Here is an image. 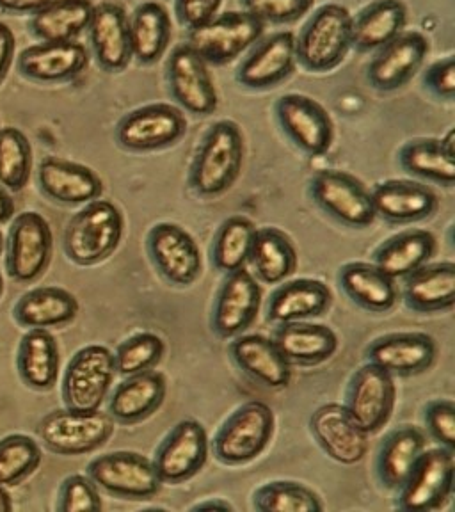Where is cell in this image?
<instances>
[{
	"instance_id": "cell-23",
	"label": "cell",
	"mask_w": 455,
	"mask_h": 512,
	"mask_svg": "<svg viewBox=\"0 0 455 512\" xmlns=\"http://www.w3.org/2000/svg\"><path fill=\"white\" fill-rule=\"evenodd\" d=\"M297 63L296 36L276 32L253 48L237 70V80L244 88L269 89L287 79Z\"/></svg>"
},
{
	"instance_id": "cell-27",
	"label": "cell",
	"mask_w": 455,
	"mask_h": 512,
	"mask_svg": "<svg viewBox=\"0 0 455 512\" xmlns=\"http://www.w3.org/2000/svg\"><path fill=\"white\" fill-rule=\"evenodd\" d=\"M232 340L230 358L239 370L269 390L287 388L292 379V368L274 340L244 333Z\"/></svg>"
},
{
	"instance_id": "cell-22",
	"label": "cell",
	"mask_w": 455,
	"mask_h": 512,
	"mask_svg": "<svg viewBox=\"0 0 455 512\" xmlns=\"http://www.w3.org/2000/svg\"><path fill=\"white\" fill-rule=\"evenodd\" d=\"M89 54L77 41H41L40 45L25 48L18 57V72L25 79L56 84L73 79L88 68Z\"/></svg>"
},
{
	"instance_id": "cell-58",
	"label": "cell",
	"mask_w": 455,
	"mask_h": 512,
	"mask_svg": "<svg viewBox=\"0 0 455 512\" xmlns=\"http://www.w3.org/2000/svg\"><path fill=\"white\" fill-rule=\"evenodd\" d=\"M2 248H4V237H2V233H0V253H2Z\"/></svg>"
},
{
	"instance_id": "cell-57",
	"label": "cell",
	"mask_w": 455,
	"mask_h": 512,
	"mask_svg": "<svg viewBox=\"0 0 455 512\" xmlns=\"http://www.w3.org/2000/svg\"><path fill=\"white\" fill-rule=\"evenodd\" d=\"M4 294V278H2V274H0V297Z\"/></svg>"
},
{
	"instance_id": "cell-53",
	"label": "cell",
	"mask_w": 455,
	"mask_h": 512,
	"mask_svg": "<svg viewBox=\"0 0 455 512\" xmlns=\"http://www.w3.org/2000/svg\"><path fill=\"white\" fill-rule=\"evenodd\" d=\"M52 0H0V9L9 13H36Z\"/></svg>"
},
{
	"instance_id": "cell-4",
	"label": "cell",
	"mask_w": 455,
	"mask_h": 512,
	"mask_svg": "<svg viewBox=\"0 0 455 512\" xmlns=\"http://www.w3.org/2000/svg\"><path fill=\"white\" fill-rule=\"evenodd\" d=\"M297 61L310 72H329L342 64L352 47V15L340 4H326L304 25Z\"/></svg>"
},
{
	"instance_id": "cell-38",
	"label": "cell",
	"mask_w": 455,
	"mask_h": 512,
	"mask_svg": "<svg viewBox=\"0 0 455 512\" xmlns=\"http://www.w3.org/2000/svg\"><path fill=\"white\" fill-rule=\"evenodd\" d=\"M132 57L141 64H153L166 54L173 34L168 9L159 2H143L128 18Z\"/></svg>"
},
{
	"instance_id": "cell-33",
	"label": "cell",
	"mask_w": 455,
	"mask_h": 512,
	"mask_svg": "<svg viewBox=\"0 0 455 512\" xmlns=\"http://www.w3.org/2000/svg\"><path fill=\"white\" fill-rule=\"evenodd\" d=\"M402 297L408 308L415 312L452 310L455 303L454 262L427 264L406 276Z\"/></svg>"
},
{
	"instance_id": "cell-14",
	"label": "cell",
	"mask_w": 455,
	"mask_h": 512,
	"mask_svg": "<svg viewBox=\"0 0 455 512\" xmlns=\"http://www.w3.org/2000/svg\"><path fill=\"white\" fill-rule=\"evenodd\" d=\"M146 249L155 271L175 287H191L203 269L200 246L191 233L173 223L153 226Z\"/></svg>"
},
{
	"instance_id": "cell-20",
	"label": "cell",
	"mask_w": 455,
	"mask_h": 512,
	"mask_svg": "<svg viewBox=\"0 0 455 512\" xmlns=\"http://www.w3.org/2000/svg\"><path fill=\"white\" fill-rule=\"evenodd\" d=\"M429 54V40L422 32H402L395 40L377 50L368 64V82L377 91H397L404 88L409 80L425 63Z\"/></svg>"
},
{
	"instance_id": "cell-43",
	"label": "cell",
	"mask_w": 455,
	"mask_h": 512,
	"mask_svg": "<svg viewBox=\"0 0 455 512\" xmlns=\"http://www.w3.org/2000/svg\"><path fill=\"white\" fill-rule=\"evenodd\" d=\"M32 171V148L22 130L0 128V185L9 191H22Z\"/></svg>"
},
{
	"instance_id": "cell-56",
	"label": "cell",
	"mask_w": 455,
	"mask_h": 512,
	"mask_svg": "<svg viewBox=\"0 0 455 512\" xmlns=\"http://www.w3.org/2000/svg\"><path fill=\"white\" fill-rule=\"evenodd\" d=\"M13 511V504H11V496L4 486H0V512Z\"/></svg>"
},
{
	"instance_id": "cell-17",
	"label": "cell",
	"mask_w": 455,
	"mask_h": 512,
	"mask_svg": "<svg viewBox=\"0 0 455 512\" xmlns=\"http://www.w3.org/2000/svg\"><path fill=\"white\" fill-rule=\"evenodd\" d=\"M208 434L198 420H182L160 443L153 464L162 484H182L207 464Z\"/></svg>"
},
{
	"instance_id": "cell-5",
	"label": "cell",
	"mask_w": 455,
	"mask_h": 512,
	"mask_svg": "<svg viewBox=\"0 0 455 512\" xmlns=\"http://www.w3.org/2000/svg\"><path fill=\"white\" fill-rule=\"evenodd\" d=\"M276 418L271 406L249 400L235 409L214 438V456L228 466L251 463L269 447Z\"/></svg>"
},
{
	"instance_id": "cell-9",
	"label": "cell",
	"mask_w": 455,
	"mask_h": 512,
	"mask_svg": "<svg viewBox=\"0 0 455 512\" xmlns=\"http://www.w3.org/2000/svg\"><path fill=\"white\" fill-rule=\"evenodd\" d=\"M114 376V352L104 345L82 347L64 372L61 386L64 408L84 411L102 408L111 392Z\"/></svg>"
},
{
	"instance_id": "cell-19",
	"label": "cell",
	"mask_w": 455,
	"mask_h": 512,
	"mask_svg": "<svg viewBox=\"0 0 455 512\" xmlns=\"http://www.w3.org/2000/svg\"><path fill=\"white\" fill-rule=\"evenodd\" d=\"M310 431L322 452L336 463L358 464L367 457V432L356 425L344 404H324L310 418Z\"/></svg>"
},
{
	"instance_id": "cell-13",
	"label": "cell",
	"mask_w": 455,
	"mask_h": 512,
	"mask_svg": "<svg viewBox=\"0 0 455 512\" xmlns=\"http://www.w3.org/2000/svg\"><path fill=\"white\" fill-rule=\"evenodd\" d=\"M395 402V377L367 361L352 376L344 406L358 427L367 434H374L390 422Z\"/></svg>"
},
{
	"instance_id": "cell-10",
	"label": "cell",
	"mask_w": 455,
	"mask_h": 512,
	"mask_svg": "<svg viewBox=\"0 0 455 512\" xmlns=\"http://www.w3.org/2000/svg\"><path fill=\"white\" fill-rule=\"evenodd\" d=\"M454 482L455 450L425 448L406 484L397 491V505L406 512L438 511L454 493Z\"/></svg>"
},
{
	"instance_id": "cell-1",
	"label": "cell",
	"mask_w": 455,
	"mask_h": 512,
	"mask_svg": "<svg viewBox=\"0 0 455 512\" xmlns=\"http://www.w3.org/2000/svg\"><path fill=\"white\" fill-rule=\"evenodd\" d=\"M246 146L239 125L216 121L203 136L189 169V185L201 198H217L232 189L244 164Z\"/></svg>"
},
{
	"instance_id": "cell-2",
	"label": "cell",
	"mask_w": 455,
	"mask_h": 512,
	"mask_svg": "<svg viewBox=\"0 0 455 512\" xmlns=\"http://www.w3.org/2000/svg\"><path fill=\"white\" fill-rule=\"evenodd\" d=\"M125 219L120 208L107 200H93L70 219L63 248L68 260L80 267L100 264L120 246Z\"/></svg>"
},
{
	"instance_id": "cell-42",
	"label": "cell",
	"mask_w": 455,
	"mask_h": 512,
	"mask_svg": "<svg viewBox=\"0 0 455 512\" xmlns=\"http://www.w3.org/2000/svg\"><path fill=\"white\" fill-rule=\"evenodd\" d=\"M255 233V223L249 217L232 216L223 221L212 244V264L217 271L228 274L246 267Z\"/></svg>"
},
{
	"instance_id": "cell-7",
	"label": "cell",
	"mask_w": 455,
	"mask_h": 512,
	"mask_svg": "<svg viewBox=\"0 0 455 512\" xmlns=\"http://www.w3.org/2000/svg\"><path fill=\"white\" fill-rule=\"evenodd\" d=\"M313 203L336 223L363 230L376 221L372 196L356 176L340 169H320L310 180Z\"/></svg>"
},
{
	"instance_id": "cell-15",
	"label": "cell",
	"mask_w": 455,
	"mask_h": 512,
	"mask_svg": "<svg viewBox=\"0 0 455 512\" xmlns=\"http://www.w3.org/2000/svg\"><path fill=\"white\" fill-rule=\"evenodd\" d=\"M276 118L281 130L299 150L317 157L331 150L335 141V125L329 112L310 96H281L276 102Z\"/></svg>"
},
{
	"instance_id": "cell-39",
	"label": "cell",
	"mask_w": 455,
	"mask_h": 512,
	"mask_svg": "<svg viewBox=\"0 0 455 512\" xmlns=\"http://www.w3.org/2000/svg\"><path fill=\"white\" fill-rule=\"evenodd\" d=\"M91 0H52L32 13V34L40 41H72L86 31L93 16Z\"/></svg>"
},
{
	"instance_id": "cell-26",
	"label": "cell",
	"mask_w": 455,
	"mask_h": 512,
	"mask_svg": "<svg viewBox=\"0 0 455 512\" xmlns=\"http://www.w3.org/2000/svg\"><path fill=\"white\" fill-rule=\"evenodd\" d=\"M38 184L48 200L61 205H86L104 192L102 178L93 169L59 157H47L41 162Z\"/></svg>"
},
{
	"instance_id": "cell-6",
	"label": "cell",
	"mask_w": 455,
	"mask_h": 512,
	"mask_svg": "<svg viewBox=\"0 0 455 512\" xmlns=\"http://www.w3.org/2000/svg\"><path fill=\"white\" fill-rule=\"evenodd\" d=\"M265 24L248 11H228L189 31L187 45L207 64L232 63L262 38Z\"/></svg>"
},
{
	"instance_id": "cell-40",
	"label": "cell",
	"mask_w": 455,
	"mask_h": 512,
	"mask_svg": "<svg viewBox=\"0 0 455 512\" xmlns=\"http://www.w3.org/2000/svg\"><path fill=\"white\" fill-rule=\"evenodd\" d=\"M249 260L260 280L278 285L296 272L297 249L287 233L278 228H260L256 230Z\"/></svg>"
},
{
	"instance_id": "cell-48",
	"label": "cell",
	"mask_w": 455,
	"mask_h": 512,
	"mask_svg": "<svg viewBox=\"0 0 455 512\" xmlns=\"http://www.w3.org/2000/svg\"><path fill=\"white\" fill-rule=\"evenodd\" d=\"M315 0H242L244 11L264 24H290L313 8Z\"/></svg>"
},
{
	"instance_id": "cell-52",
	"label": "cell",
	"mask_w": 455,
	"mask_h": 512,
	"mask_svg": "<svg viewBox=\"0 0 455 512\" xmlns=\"http://www.w3.org/2000/svg\"><path fill=\"white\" fill-rule=\"evenodd\" d=\"M16 38L9 25L0 22V84L6 79L15 57Z\"/></svg>"
},
{
	"instance_id": "cell-50",
	"label": "cell",
	"mask_w": 455,
	"mask_h": 512,
	"mask_svg": "<svg viewBox=\"0 0 455 512\" xmlns=\"http://www.w3.org/2000/svg\"><path fill=\"white\" fill-rule=\"evenodd\" d=\"M425 88L432 95L452 100L455 96V59L454 56L445 57L441 61L431 64L424 77Z\"/></svg>"
},
{
	"instance_id": "cell-18",
	"label": "cell",
	"mask_w": 455,
	"mask_h": 512,
	"mask_svg": "<svg viewBox=\"0 0 455 512\" xmlns=\"http://www.w3.org/2000/svg\"><path fill=\"white\" fill-rule=\"evenodd\" d=\"M169 91L184 111L208 116L216 111L219 96L208 64L187 43L171 52L168 63Z\"/></svg>"
},
{
	"instance_id": "cell-44",
	"label": "cell",
	"mask_w": 455,
	"mask_h": 512,
	"mask_svg": "<svg viewBox=\"0 0 455 512\" xmlns=\"http://www.w3.org/2000/svg\"><path fill=\"white\" fill-rule=\"evenodd\" d=\"M253 505L260 512H322L319 495L299 482L276 480L256 489Z\"/></svg>"
},
{
	"instance_id": "cell-32",
	"label": "cell",
	"mask_w": 455,
	"mask_h": 512,
	"mask_svg": "<svg viewBox=\"0 0 455 512\" xmlns=\"http://www.w3.org/2000/svg\"><path fill=\"white\" fill-rule=\"evenodd\" d=\"M77 315V297L61 287L32 288L18 299L13 310L16 322L27 329L63 328Z\"/></svg>"
},
{
	"instance_id": "cell-8",
	"label": "cell",
	"mask_w": 455,
	"mask_h": 512,
	"mask_svg": "<svg viewBox=\"0 0 455 512\" xmlns=\"http://www.w3.org/2000/svg\"><path fill=\"white\" fill-rule=\"evenodd\" d=\"M187 134L184 111L171 104H150L125 114L116 125V141L127 152H159Z\"/></svg>"
},
{
	"instance_id": "cell-35",
	"label": "cell",
	"mask_w": 455,
	"mask_h": 512,
	"mask_svg": "<svg viewBox=\"0 0 455 512\" xmlns=\"http://www.w3.org/2000/svg\"><path fill=\"white\" fill-rule=\"evenodd\" d=\"M59 347L48 329H29L18 345L16 368L25 386L36 392L52 390L59 376Z\"/></svg>"
},
{
	"instance_id": "cell-16",
	"label": "cell",
	"mask_w": 455,
	"mask_h": 512,
	"mask_svg": "<svg viewBox=\"0 0 455 512\" xmlns=\"http://www.w3.org/2000/svg\"><path fill=\"white\" fill-rule=\"evenodd\" d=\"M262 288L246 267L228 272L217 292L210 326L223 340L246 333L260 312Z\"/></svg>"
},
{
	"instance_id": "cell-34",
	"label": "cell",
	"mask_w": 455,
	"mask_h": 512,
	"mask_svg": "<svg viewBox=\"0 0 455 512\" xmlns=\"http://www.w3.org/2000/svg\"><path fill=\"white\" fill-rule=\"evenodd\" d=\"M340 287L352 303L370 313H386L399 301L395 280L367 262L345 264L338 272Z\"/></svg>"
},
{
	"instance_id": "cell-25",
	"label": "cell",
	"mask_w": 455,
	"mask_h": 512,
	"mask_svg": "<svg viewBox=\"0 0 455 512\" xmlns=\"http://www.w3.org/2000/svg\"><path fill=\"white\" fill-rule=\"evenodd\" d=\"M370 196L376 216L393 224L424 221L440 207L438 194L413 180H386L377 184Z\"/></svg>"
},
{
	"instance_id": "cell-47",
	"label": "cell",
	"mask_w": 455,
	"mask_h": 512,
	"mask_svg": "<svg viewBox=\"0 0 455 512\" xmlns=\"http://www.w3.org/2000/svg\"><path fill=\"white\" fill-rule=\"evenodd\" d=\"M102 509V498L93 479L86 475H70L63 480L57 498V511L96 512Z\"/></svg>"
},
{
	"instance_id": "cell-37",
	"label": "cell",
	"mask_w": 455,
	"mask_h": 512,
	"mask_svg": "<svg viewBox=\"0 0 455 512\" xmlns=\"http://www.w3.org/2000/svg\"><path fill=\"white\" fill-rule=\"evenodd\" d=\"M408 24V8L402 0H376L352 16V47L363 52L379 50L395 40Z\"/></svg>"
},
{
	"instance_id": "cell-49",
	"label": "cell",
	"mask_w": 455,
	"mask_h": 512,
	"mask_svg": "<svg viewBox=\"0 0 455 512\" xmlns=\"http://www.w3.org/2000/svg\"><path fill=\"white\" fill-rule=\"evenodd\" d=\"M425 424L440 447L455 450V404L452 400H431L425 408Z\"/></svg>"
},
{
	"instance_id": "cell-45",
	"label": "cell",
	"mask_w": 455,
	"mask_h": 512,
	"mask_svg": "<svg viewBox=\"0 0 455 512\" xmlns=\"http://www.w3.org/2000/svg\"><path fill=\"white\" fill-rule=\"evenodd\" d=\"M43 461L40 443L25 434L0 440V486H16L31 477Z\"/></svg>"
},
{
	"instance_id": "cell-46",
	"label": "cell",
	"mask_w": 455,
	"mask_h": 512,
	"mask_svg": "<svg viewBox=\"0 0 455 512\" xmlns=\"http://www.w3.org/2000/svg\"><path fill=\"white\" fill-rule=\"evenodd\" d=\"M164 352H166L164 340L152 331H143L130 336L114 352L116 374L128 377L153 370L164 358Z\"/></svg>"
},
{
	"instance_id": "cell-36",
	"label": "cell",
	"mask_w": 455,
	"mask_h": 512,
	"mask_svg": "<svg viewBox=\"0 0 455 512\" xmlns=\"http://www.w3.org/2000/svg\"><path fill=\"white\" fill-rule=\"evenodd\" d=\"M434 255L436 239L431 232L408 230L383 242L376 249L372 264L393 280H404L409 274L429 264Z\"/></svg>"
},
{
	"instance_id": "cell-29",
	"label": "cell",
	"mask_w": 455,
	"mask_h": 512,
	"mask_svg": "<svg viewBox=\"0 0 455 512\" xmlns=\"http://www.w3.org/2000/svg\"><path fill=\"white\" fill-rule=\"evenodd\" d=\"M272 340L290 365H320L338 351V336L333 329L304 320L280 324Z\"/></svg>"
},
{
	"instance_id": "cell-55",
	"label": "cell",
	"mask_w": 455,
	"mask_h": 512,
	"mask_svg": "<svg viewBox=\"0 0 455 512\" xmlns=\"http://www.w3.org/2000/svg\"><path fill=\"white\" fill-rule=\"evenodd\" d=\"M210 509H221V511H233L232 505L224 500H214V502H203V504L194 505L192 511H210Z\"/></svg>"
},
{
	"instance_id": "cell-31",
	"label": "cell",
	"mask_w": 455,
	"mask_h": 512,
	"mask_svg": "<svg viewBox=\"0 0 455 512\" xmlns=\"http://www.w3.org/2000/svg\"><path fill=\"white\" fill-rule=\"evenodd\" d=\"M427 448L424 432L404 425L384 438L376 459L377 479L384 488L399 491Z\"/></svg>"
},
{
	"instance_id": "cell-41",
	"label": "cell",
	"mask_w": 455,
	"mask_h": 512,
	"mask_svg": "<svg viewBox=\"0 0 455 512\" xmlns=\"http://www.w3.org/2000/svg\"><path fill=\"white\" fill-rule=\"evenodd\" d=\"M400 166L411 175L452 187L455 182V152H450L441 139H415L402 146Z\"/></svg>"
},
{
	"instance_id": "cell-28",
	"label": "cell",
	"mask_w": 455,
	"mask_h": 512,
	"mask_svg": "<svg viewBox=\"0 0 455 512\" xmlns=\"http://www.w3.org/2000/svg\"><path fill=\"white\" fill-rule=\"evenodd\" d=\"M168 381L164 374L148 370L125 377L109 400V415L118 424H139L159 411L166 400Z\"/></svg>"
},
{
	"instance_id": "cell-54",
	"label": "cell",
	"mask_w": 455,
	"mask_h": 512,
	"mask_svg": "<svg viewBox=\"0 0 455 512\" xmlns=\"http://www.w3.org/2000/svg\"><path fill=\"white\" fill-rule=\"evenodd\" d=\"M15 214V201L11 194L6 191V187L0 185V224L6 223Z\"/></svg>"
},
{
	"instance_id": "cell-21",
	"label": "cell",
	"mask_w": 455,
	"mask_h": 512,
	"mask_svg": "<svg viewBox=\"0 0 455 512\" xmlns=\"http://www.w3.org/2000/svg\"><path fill=\"white\" fill-rule=\"evenodd\" d=\"M438 344L427 333H390L367 347V360L393 377L420 376L434 365Z\"/></svg>"
},
{
	"instance_id": "cell-11",
	"label": "cell",
	"mask_w": 455,
	"mask_h": 512,
	"mask_svg": "<svg viewBox=\"0 0 455 512\" xmlns=\"http://www.w3.org/2000/svg\"><path fill=\"white\" fill-rule=\"evenodd\" d=\"M54 249V235L38 212L15 217L6 240V269L16 283H32L47 271Z\"/></svg>"
},
{
	"instance_id": "cell-12",
	"label": "cell",
	"mask_w": 455,
	"mask_h": 512,
	"mask_svg": "<svg viewBox=\"0 0 455 512\" xmlns=\"http://www.w3.org/2000/svg\"><path fill=\"white\" fill-rule=\"evenodd\" d=\"M88 475L98 488L130 500L152 498L164 486L152 459L128 450L95 457L88 464Z\"/></svg>"
},
{
	"instance_id": "cell-24",
	"label": "cell",
	"mask_w": 455,
	"mask_h": 512,
	"mask_svg": "<svg viewBox=\"0 0 455 512\" xmlns=\"http://www.w3.org/2000/svg\"><path fill=\"white\" fill-rule=\"evenodd\" d=\"M88 31L98 64L105 72H123L134 59L127 11L114 2L98 4L93 9Z\"/></svg>"
},
{
	"instance_id": "cell-3",
	"label": "cell",
	"mask_w": 455,
	"mask_h": 512,
	"mask_svg": "<svg viewBox=\"0 0 455 512\" xmlns=\"http://www.w3.org/2000/svg\"><path fill=\"white\" fill-rule=\"evenodd\" d=\"M43 447L57 456H84L104 447L114 434V420L102 409H56L38 424Z\"/></svg>"
},
{
	"instance_id": "cell-30",
	"label": "cell",
	"mask_w": 455,
	"mask_h": 512,
	"mask_svg": "<svg viewBox=\"0 0 455 512\" xmlns=\"http://www.w3.org/2000/svg\"><path fill=\"white\" fill-rule=\"evenodd\" d=\"M331 299V290L322 281L312 278L287 281L272 292L267 304V319L280 326L320 317L328 312Z\"/></svg>"
},
{
	"instance_id": "cell-51",
	"label": "cell",
	"mask_w": 455,
	"mask_h": 512,
	"mask_svg": "<svg viewBox=\"0 0 455 512\" xmlns=\"http://www.w3.org/2000/svg\"><path fill=\"white\" fill-rule=\"evenodd\" d=\"M221 4L223 0H175V13L178 22L191 31L212 20Z\"/></svg>"
}]
</instances>
